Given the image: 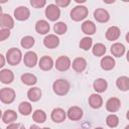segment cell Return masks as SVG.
<instances>
[{"label":"cell","mask_w":129,"mask_h":129,"mask_svg":"<svg viewBox=\"0 0 129 129\" xmlns=\"http://www.w3.org/2000/svg\"><path fill=\"white\" fill-rule=\"evenodd\" d=\"M73 70L77 73H83L87 68V60L84 57H76L72 63Z\"/></svg>","instance_id":"cell-16"},{"label":"cell","mask_w":129,"mask_h":129,"mask_svg":"<svg viewBox=\"0 0 129 129\" xmlns=\"http://www.w3.org/2000/svg\"><path fill=\"white\" fill-rule=\"evenodd\" d=\"M14 80V74L8 69H2L0 71V81L3 84H11Z\"/></svg>","instance_id":"cell-19"},{"label":"cell","mask_w":129,"mask_h":129,"mask_svg":"<svg viewBox=\"0 0 129 129\" xmlns=\"http://www.w3.org/2000/svg\"><path fill=\"white\" fill-rule=\"evenodd\" d=\"M89 105L93 109H99L103 105V98L99 94H92L89 97Z\"/></svg>","instance_id":"cell-22"},{"label":"cell","mask_w":129,"mask_h":129,"mask_svg":"<svg viewBox=\"0 0 129 129\" xmlns=\"http://www.w3.org/2000/svg\"><path fill=\"white\" fill-rule=\"evenodd\" d=\"M121 32H120V28L117 26H110L107 30H106V38L109 41H114L117 40L120 36Z\"/></svg>","instance_id":"cell-18"},{"label":"cell","mask_w":129,"mask_h":129,"mask_svg":"<svg viewBox=\"0 0 129 129\" xmlns=\"http://www.w3.org/2000/svg\"><path fill=\"white\" fill-rule=\"evenodd\" d=\"M0 60H1V62H0V68H3L4 64H5V58H4V55H3V54H0Z\"/></svg>","instance_id":"cell-40"},{"label":"cell","mask_w":129,"mask_h":129,"mask_svg":"<svg viewBox=\"0 0 129 129\" xmlns=\"http://www.w3.org/2000/svg\"><path fill=\"white\" fill-rule=\"evenodd\" d=\"M67 116L72 121H78L83 117V110L78 106L70 107L67 112Z\"/></svg>","instance_id":"cell-8"},{"label":"cell","mask_w":129,"mask_h":129,"mask_svg":"<svg viewBox=\"0 0 129 129\" xmlns=\"http://www.w3.org/2000/svg\"><path fill=\"white\" fill-rule=\"evenodd\" d=\"M94 18L100 23H105L110 19V14L106 9L97 8L94 11Z\"/></svg>","instance_id":"cell-10"},{"label":"cell","mask_w":129,"mask_h":129,"mask_svg":"<svg viewBox=\"0 0 129 129\" xmlns=\"http://www.w3.org/2000/svg\"><path fill=\"white\" fill-rule=\"evenodd\" d=\"M17 119V113L14 110L8 109L6 110L2 115V122L5 124H11L14 123Z\"/></svg>","instance_id":"cell-20"},{"label":"cell","mask_w":129,"mask_h":129,"mask_svg":"<svg viewBox=\"0 0 129 129\" xmlns=\"http://www.w3.org/2000/svg\"><path fill=\"white\" fill-rule=\"evenodd\" d=\"M18 111L23 116H28L32 111V106L29 102H21L18 106Z\"/></svg>","instance_id":"cell-29"},{"label":"cell","mask_w":129,"mask_h":129,"mask_svg":"<svg viewBox=\"0 0 129 129\" xmlns=\"http://www.w3.org/2000/svg\"><path fill=\"white\" fill-rule=\"evenodd\" d=\"M125 129H129V125H127V126L125 127Z\"/></svg>","instance_id":"cell-47"},{"label":"cell","mask_w":129,"mask_h":129,"mask_svg":"<svg viewBox=\"0 0 129 129\" xmlns=\"http://www.w3.org/2000/svg\"><path fill=\"white\" fill-rule=\"evenodd\" d=\"M20 129H25V127H24V126H21V127H20Z\"/></svg>","instance_id":"cell-48"},{"label":"cell","mask_w":129,"mask_h":129,"mask_svg":"<svg viewBox=\"0 0 129 129\" xmlns=\"http://www.w3.org/2000/svg\"><path fill=\"white\" fill-rule=\"evenodd\" d=\"M6 129H20V126L17 123H11V124H8Z\"/></svg>","instance_id":"cell-39"},{"label":"cell","mask_w":129,"mask_h":129,"mask_svg":"<svg viewBox=\"0 0 129 129\" xmlns=\"http://www.w3.org/2000/svg\"><path fill=\"white\" fill-rule=\"evenodd\" d=\"M43 44L47 48H55L59 44V38L55 34H47L43 39Z\"/></svg>","instance_id":"cell-11"},{"label":"cell","mask_w":129,"mask_h":129,"mask_svg":"<svg viewBox=\"0 0 129 129\" xmlns=\"http://www.w3.org/2000/svg\"><path fill=\"white\" fill-rule=\"evenodd\" d=\"M45 16L50 21H56L60 17V9L55 4H48L45 8Z\"/></svg>","instance_id":"cell-4"},{"label":"cell","mask_w":129,"mask_h":129,"mask_svg":"<svg viewBox=\"0 0 129 129\" xmlns=\"http://www.w3.org/2000/svg\"><path fill=\"white\" fill-rule=\"evenodd\" d=\"M22 59V52L16 47H11L6 52V60L11 66H17Z\"/></svg>","instance_id":"cell-2"},{"label":"cell","mask_w":129,"mask_h":129,"mask_svg":"<svg viewBox=\"0 0 129 129\" xmlns=\"http://www.w3.org/2000/svg\"><path fill=\"white\" fill-rule=\"evenodd\" d=\"M93 88L94 90L97 92V93H103L107 90L108 88V83L105 79H102V78H99V79H96L93 83Z\"/></svg>","instance_id":"cell-23"},{"label":"cell","mask_w":129,"mask_h":129,"mask_svg":"<svg viewBox=\"0 0 129 129\" xmlns=\"http://www.w3.org/2000/svg\"><path fill=\"white\" fill-rule=\"evenodd\" d=\"M106 124H107L109 127H111V128L117 127L118 124H119V118H118V116L115 115V114H110V115H108L107 118H106Z\"/></svg>","instance_id":"cell-34"},{"label":"cell","mask_w":129,"mask_h":129,"mask_svg":"<svg viewBox=\"0 0 129 129\" xmlns=\"http://www.w3.org/2000/svg\"><path fill=\"white\" fill-rule=\"evenodd\" d=\"M21 82L26 86H33L37 83V78L33 74L26 73L21 76Z\"/></svg>","instance_id":"cell-28"},{"label":"cell","mask_w":129,"mask_h":129,"mask_svg":"<svg viewBox=\"0 0 129 129\" xmlns=\"http://www.w3.org/2000/svg\"><path fill=\"white\" fill-rule=\"evenodd\" d=\"M89 14L88 8L84 5H78L71 10V18L74 21H82Z\"/></svg>","instance_id":"cell-3"},{"label":"cell","mask_w":129,"mask_h":129,"mask_svg":"<svg viewBox=\"0 0 129 129\" xmlns=\"http://www.w3.org/2000/svg\"><path fill=\"white\" fill-rule=\"evenodd\" d=\"M29 3L34 8H42L43 6H45L46 1L45 0H30Z\"/></svg>","instance_id":"cell-36"},{"label":"cell","mask_w":129,"mask_h":129,"mask_svg":"<svg viewBox=\"0 0 129 129\" xmlns=\"http://www.w3.org/2000/svg\"><path fill=\"white\" fill-rule=\"evenodd\" d=\"M125 38H126V41L129 43V31L126 33V36H125Z\"/></svg>","instance_id":"cell-42"},{"label":"cell","mask_w":129,"mask_h":129,"mask_svg":"<svg viewBox=\"0 0 129 129\" xmlns=\"http://www.w3.org/2000/svg\"><path fill=\"white\" fill-rule=\"evenodd\" d=\"M76 2H77V3H85L86 0H76Z\"/></svg>","instance_id":"cell-43"},{"label":"cell","mask_w":129,"mask_h":129,"mask_svg":"<svg viewBox=\"0 0 129 129\" xmlns=\"http://www.w3.org/2000/svg\"><path fill=\"white\" fill-rule=\"evenodd\" d=\"M70 88H71L70 83L67 80H62V79L56 80L52 84V90L57 96L67 95L69 93V91H70Z\"/></svg>","instance_id":"cell-1"},{"label":"cell","mask_w":129,"mask_h":129,"mask_svg":"<svg viewBox=\"0 0 129 129\" xmlns=\"http://www.w3.org/2000/svg\"><path fill=\"white\" fill-rule=\"evenodd\" d=\"M29 129H41V128H39L37 125H35V124H34V125H31V126L29 127Z\"/></svg>","instance_id":"cell-41"},{"label":"cell","mask_w":129,"mask_h":129,"mask_svg":"<svg viewBox=\"0 0 129 129\" xmlns=\"http://www.w3.org/2000/svg\"><path fill=\"white\" fill-rule=\"evenodd\" d=\"M95 129H103V128H102V127H96Z\"/></svg>","instance_id":"cell-46"},{"label":"cell","mask_w":129,"mask_h":129,"mask_svg":"<svg viewBox=\"0 0 129 129\" xmlns=\"http://www.w3.org/2000/svg\"><path fill=\"white\" fill-rule=\"evenodd\" d=\"M32 119L36 123H43L46 120V114H45V112L43 110L37 109L32 114Z\"/></svg>","instance_id":"cell-30"},{"label":"cell","mask_w":129,"mask_h":129,"mask_svg":"<svg viewBox=\"0 0 129 129\" xmlns=\"http://www.w3.org/2000/svg\"><path fill=\"white\" fill-rule=\"evenodd\" d=\"M72 66V61L70 59L69 56L67 55H61L59 56L56 60H55V63H54V67L57 71L59 72H66L68 71Z\"/></svg>","instance_id":"cell-6"},{"label":"cell","mask_w":129,"mask_h":129,"mask_svg":"<svg viewBox=\"0 0 129 129\" xmlns=\"http://www.w3.org/2000/svg\"><path fill=\"white\" fill-rule=\"evenodd\" d=\"M92 52L96 56H103L105 54V52H106V46H105V44H103L101 42L96 43L93 46V48H92Z\"/></svg>","instance_id":"cell-32"},{"label":"cell","mask_w":129,"mask_h":129,"mask_svg":"<svg viewBox=\"0 0 129 129\" xmlns=\"http://www.w3.org/2000/svg\"><path fill=\"white\" fill-rule=\"evenodd\" d=\"M34 42H35V40H34V38L32 36L26 35V36L22 37V39L20 41V45L25 49H29L34 45Z\"/></svg>","instance_id":"cell-31"},{"label":"cell","mask_w":129,"mask_h":129,"mask_svg":"<svg viewBox=\"0 0 129 129\" xmlns=\"http://www.w3.org/2000/svg\"><path fill=\"white\" fill-rule=\"evenodd\" d=\"M79 45L83 50H89L93 45V39L91 37H89V36H86V37L81 39Z\"/></svg>","instance_id":"cell-35"},{"label":"cell","mask_w":129,"mask_h":129,"mask_svg":"<svg viewBox=\"0 0 129 129\" xmlns=\"http://www.w3.org/2000/svg\"><path fill=\"white\" fill-rule=\"evenodd\" d=\"M41 95H42L41 90L39 88H37V87H32L27 92V98L31 102H37V101H39L40 98H41Z\"/></svg>","instance_id":"cell-24"},{"label":"cell","mask_w":129,"mask_h":129,"mask_svg":"<svg viewBox=\"0 0 129 129\" xmlns=\"http://www.w3.org/2000/svg\"><path fill=\"white\" fill-rule=\"evenodd\" d=\"M111 53L116 56V57H120L125 53V46L124 44H122L121 42H115L111 45Z\"/></svg>","instance_id":"cell-27"},{"label":"cell","mask_w":129,"mask_h":129,"mask_svg":"<svg viewBox=\"0 0 129 129\" xmlns=\"http://www.w3.org/2000/svg\"><path fill=\"white\" fill-rule=\"evenodd\" d=\"M126 58H127V60H128V62H129V50H128L127 53H126Z\"/></svg>","instance_id":"cell-44"},{"label":"cell","mask_w":129,"mask_h":129,"mask_svg":"<svg viewBox=\"0 0 129 129\" xmlns=\"http://www.w3.org/2000/svg\"><path fill=\"white\" fill-rule=\"evenodd\" d=\"M50 118L55 123H61L67 118V112L61 108H55L50 114Z\"/></svg>","instance_id":"cell-9"},{"label":"cell","mask_w":129,"mask_h":129,"mask_svg":"<svg viewBox=\"0 0 129 129\" xmlns=\"http://www.w3.org/2000/svg\"><path fill=\"white\" fill-rule=\"evenodd\" d=\"M53 30H54V32H55L56 34H58V35H62V34H64V33L67 32V30H68V26H67V24H66L64 22H62V21H58V22H56V23L54 24V26H53Z\"/></svg>","instance_id":"cell-33"},{"label":"cell","mask_w":129,"mask_h":129,"mask_svg":"<svg viewBox=\"0 0 129 129\" xmlns=\"http://www.w3.org/2000/svg\"><path fill=\"white\" fill-rule=\"evenodd\" d=\"M49 24L46 20L40 19L35 23V31L39 34H46L49 32Z\"/></svg>","instance_id":"cell-21"},{"label":"cell","mask_w":129,"mask_h":129,"mask_svg":"<svg viewBox=\"0 0 129 129\" xmlns=\"http://www.w3.org/2000/svg\"><path fill=\"white\" fill-rule=\"evenodd\" d=\"M41 129H50V128H48V127H44V128H41Z\"/></svg>","instance_id":"cell-49"},{"label":"cell","mask_w":129,"mask_h":129,"mask_svg":"<svg viewBox=\"0 0 129 129\" xmlns=\"http://www.w3.org/2000/svg\"><path fill=\"white\" fill-rule=\"evenodd\" d=\"M82 30L87 35H93L96 32V24L91 20H86L82 24Z\"/></svg>","instance_id":"cell-25"},{"label":"cell","mask_w":129,"mask_h":129,"mask_svg":"<svg viewBox=\"0 0 129 129\" xmlns=\"http://www.w3.org/2000/svg\"><path fill=\"white\" fill-rule=\"evenodd\" d=\"M9 36H10V30L9 29H5V28L0 29V41H4Z\"/></svg>","instance_id":"cell-37"},{"label":"cell","mask_w":129,"mask_h":129,"mask_svg":"<svg viewBox=\"0 0 129 129\" xmlns=\"http://www.w3.org/2000/svg\"><path fill=\"white\" fill-rule=\"evenodd\" d=\"M120 107H121V101L118 98L112 97L106 102V109L111 113L117 112L120 109Z\"/></svg>","instance_id":"cell-14"},{"label":"cell","mask_w":129,"mask_h":129,"mask_svg":"<svg viewBox=\"0 0 129 129\" xmlns=\"http://www.w3.org/2000/svg\"><path fill=\"white\" fill-rule=\"evenodd\" d=\"M53 66H54L53 60L48 55H43L42 57H40V59L38 61V67L42 71H50Z\"/></svg>","instance_id":"cell-15"},{"label":"cell","mask_w":129,"mask_h":129,"mask_svg":"<svg viewBox=\"0 0 129 129\" xmlns=\"http://www.w3.org/2000/svg\"><path fill=\"white\" fill-rule=\"evenodd\" d=\"M0 25L2 28H5V29H11L14 27V20L13 18L7 14V13H1V16H0Z\"/></svg>","instance_id":"cell-13"},{"label":"cell","mask_w":129,"mask_h":129,"mask_svg":"<svg viewBox=\"0 0 129 129\" xmlns=\"http://www.w3.org/2000/svg\"><path fill=\"white\" fill-rule=\"evenodd\" d=\"M38 61L37 54L34 51H27L23 56V62L27 68H33Z\"/></svg>","instance_id":"cell-12"},{"label":"cell","mask_w":129,"mask_h":129,"mask_svg":"<svg viewBox=\"0 0 129 129\" xmlns=\"http://www.w3.org/2000/svg\"><path fill=\"white\" fill-rule=\"evenodd\" d=\"M0 100L4 104H11L15 100V92L11 88H3L0 90Z\"/></svg>","instance_id":"cell-5"},{"label":"cell","mask_w":129,"mask_h":129,"mask_svg":"<svg viewBox=\"0 0 129 129\" xmlns=\"http://www.w3.org/2000/svg\"><path fill=\"white\" fill-rule=\"evenodd\" d=\"M116 87L122 91L126 92L129 90V78L126 76H121L116 80Z\"/></svg>","instance_id":"cell-26"},{"label":"cell","mask_w":129,"mask_h":129,"mask_svg":"<svg viewBox=\"0 0 129 129\" xmlns=\"http://www.w3.org/2000/svg\"><path fill=\"white\" fill-rule=\"evenodd\" d=\"M30 16V10L26 6H19L14 10V17L18 21H25Z\"/></svg>","instance_id":"cell-7"},{"label":"cell","mask_w":129,"mask_h":129,"mask_svg":"<svg viewBox=\"0 0 129 129\" xmlns=\"http://www.w3.org/2000/svg\"><path fill=\"white\" fill-rule=\"evenodd\" d=\"M126 118L129 120V110H128V111H127V113H126Z\"/></svg>","instance_id":"cell-45"},{"label":"cell","mask_w":129,"mask_h":129,"mask_svg":"<svg viewBox=\"0 0 129 129\" xmlns=\"http://www.w3.org/2000/svg\"><path fill=\"white\" fill-rule=\"evenodd\" d=\"M115 59L113 58V56H110V55H106V56H103L101 61H100V64H101V68L104 70V71H111L114 69L115 67Z\"/></svg>","instance_id":"cell-17"},{"label":"cell","mask_w":129,"mask_h":129,"mask_svg":"<svg viewBox=\"0 0 129 129\" xmlns=\"http://www.w3.org/2000/svg\"><path fill=\"white\" fill-rule=\"evenodd\" d=\"M71 3L70 0H55V5L58 7H67Z\"/></svg>","instance_id":"cell-38"}]
</instances>
